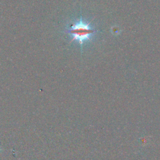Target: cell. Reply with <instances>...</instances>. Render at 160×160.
<instances>
[{
    "label": "cell",
    "mask_w": 160,
    "mask_h": 160,
    "mask_svg": "<svg viewBox=\"0 0 160 160\" xmlns=\"http://www.w3.org/2000/svg\"><path fill=\"white\" fill-rule=\"evenodd\" d=\"M66 32L71 36L72 41H77L79 42L82 52L84 43L91 41L97 33L98 30L91 25V22L84 21L81 14L79 21L72 23Z\"/></svg>",
    "instance_id": "6da1fadb"
}]
</instances>
